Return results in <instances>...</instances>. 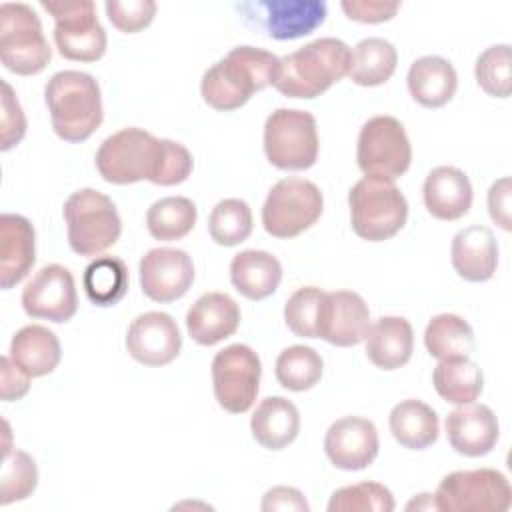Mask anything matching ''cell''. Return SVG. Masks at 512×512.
Wrapping results in <instances>:
<instances>
[{
	"mask_svg": "<svg viewBox=\"0 0 512 512\" xmlns=\"http://www.w3.org/2000/svg\"><path fill=\"white\" fill-rule=\"evenodd\" d=\"M0 150L6 152L22 142L26 134V116L12 90V86L2 80V118H0Z\"/></svg>",
	"mask_w": 512,
	"mask_h": 512,
	"instance_id": "7bdbcfd3",
	"label": "cell"
},
{
	"mask_svg": "<svg viewBox=\"0 0 512 512\" xmlns=\"http://www.w3.org/2000/svg\"><path fill=\"white\" fill-rule=\"evenodd\" d=\"M96 170L110 184L148 180L156 186L182 184L194 168L192 154L180 142L156 138L130 126L108 136L96 152Z\"/></svg>",
	"mask_w": 512,
	"mask_h": 512,
	"instance_id": "6da1fadb",
	"label": "cell"
},
{
	"mask_svg": "<svg viewBox=\"0 0 512 512\" xmlns=\"http://www.w3.org/2000/svg\"><path fill=\"white\" fill-rule=\"evenodd\" d=\"M260 508L264 512H274V510L308 512L310 510L304 494L298 488H292V486H274V488H270L264 494Z\"/></svg>",
	"mask_w": 512,
	"mask_h": 512,
	"instance_id": "bcb514c9",
	"label": "cell"
},
{
	"mask_svg": "<svg viewBox=\"0 0 512 512\" xmlns=\"http://www.w3.org/2000/svg\"><path fill=\"white\" fill-rule=\"evenodd\" d=\"M82 286L94 306H114L128 290V268L118 256H96L84 270Z\"/></svg>",
	"mask_w": 512,
	"mask_h": 512,
	"instance_id": "d6a6232c",
	"label": "cell"
},
{
	"mask_svg": "<svg viewBox=\"0 0 512 512\" xmlns=\"http://www.w3.org/2000/svg\"><path fill=\"white\" fill-rule=\"evenodd\" d=\"M370 328V310L364 298L352 290L326 292L322 316L318 324V338L332 346L348 348L366 338Z\"/></svg>",
	"mask_w": 512,
	"mask_h": 512,
	"instance_id": "ac0fdd59",
	"label": "cell"
},
{
	"mask_svg": "<svg viewBox=\"0 0 512 512\" xmlns=\"http://www.w3.org/2000/svg\"><path fill=\"white\" fill-rule=\"evenodd\" d=\"M350 224L356 236L384 242L396 236L408 218V202L392 180L364 176L348 192Z\"/></svg>",
	"mask_w": 512,
	"mask_h": 512,
	"instance_id": "5b68a950",
	"label": "cell"
},
{
	"mask_svg": "<svg viewBox=\"0 0 512 512\" xmlns=\"http://www.w3.org/2000/svg\"><path fill=\"white\" fill-rule=\"evenodd\" d=\"M394 496L378 482H358L332 492L328 512H392Z\"/></svg>",
	"mask_w": 512,
	"mask_h": 512,
	"instance_id": "f35d334b",
	"label": "cell"
},
{
	"mask_svg": "<svg viewBox=\"0 0 512 512\" xmlns=\"http://www.w3.org/2000/svg\"><path fill=\"white\" fill-rule=\"evenodd\" d=\"M208 234L218 246H238L252 234V210L240 198L220 200L208 218Z\"/></svg>",
	"mask_w": 512,
	"mask_h": 512,
	"instance_id": "8d00e7d4",
	"label": "cell"
},
{
	"mask_svg": "<svg viewBox=\"0 0 512 512\" xmlns=\"http://www.w3.org/2000/svg\"><path fill=\"white\" fill-rule=\"evenodd\" d=\"M276 380L282 388L292 392H304L314 388L324 372L322 356L304 344L284 348L276 358Z\"/></svg>",
	"mask_w": 512,
	"mask_h": 512,
	"instance_id": "d590c367",
	"label": "cell"
},
{
	"mask_svg": "<svg viewBox=\"0 0 512 512\" xmlns=\"http://www.w3.org/2000/svg\"><path fill=\"white\" fill-rule=\"evenodd\" d=\"M422 198L426 210L444 222L460 220L472 206V184L456 166H436L428 172Z\"/></svg>",
	"mask_w": 512,
	"mask_h": 512,
	"instance_id": "7402d4cb",
	"label": "cell"
},
{
	"mask_svg": "<svg viewBox=\"0 0 512 512\" xmlns=\"http://www.w3.org/2000/svg\"><path fill=\"white\" fill-rule=\"evenodd\" d=\"M450 260L456 274L468 282H486L498 268V244L490 228L466 226L452 238Z\"/></svg>",
	"mask_w": 512,
	"mask_h": 512,
	"instance_id": "603a6c76",
	"label": "cell"
},
{
	"mask_svg": "<svg viewBox=\"0 0 512 512\" xmlns=\"http://www.w3.org/2000/svg\"><path fill=\"white\" fill-rule=\"evenodd\" d=\"M390 432L408 450H424L438 440V414L422 400L408 398L390 410Z\"/></svg>",
	"mask_w": 512,
	"mask_h": 512,
	"instance_id": "f546056e",
	"label": "cell"
},
{
	"mask_svg": "<svg viewBox=\"0 0 512 512\" xmlns=\"http://www.w3.org/2000/svg\"><path fill=\"white\" fill-rule=\"evenodd\" d=\"M44 100L52 128L64 142H84L102 124L100 84L88 72H56L44 88Z\"/></svg>",
	"mask_w": 512,
	"mask_h": 512,
	"instance_id": "277c9868",
	"label": "cell"
},
{
	"mask_svg": "<svg viewBox=\"0 0 512 512\" xmlns=\"http://www.w3.org/2000/svg\"><path fill=\"white\" fill-rule=\"evenodd\" d=\"M22 308L30 318L64 324L78 310L74 276L60 264L42 266L22 290Z\"/></svg>",
	"mask_w": 512,
	"mask_h": 512,
	"instance_id": "5bb4252c",
	"label": "cell"
},
{
	"mask_svg": "<svg viewBox=\"0 0 512 512\" xmlns=\"http://www.w3.org/2000/svg\"><path fill=\"white\" fill-rule=\"evenodd\" d=\"M432 384L442 400L462 406L474 402L482 394L484 374L468 356L446 358L434 368Z\"/></svg>",
	"mask_w": 512,
	"mask_h": 512,
	"instance_id": "4dcf8cb0",
	"label": "cell"
},
{
	"mask_svg": "<svg viewBox=\"0 0 512 512\" xmlns=\"http://www.w3.org/2000/svg\"><path fill=\"white\" fill-rule=\"evenodd\" d=\"M278 64L280 58L264 48L236 46L204 72L200 94L214 110H236L274 82Z\"/></svg>",
	"mask_w": 512,
	"mask_h": 512,
	"instance_id": "7a4b0ae2",
	"label": "cell"
},
{
	"mask_svg": "<svg viewBox=\"0 0 512 512\" xmlns=\"http://www.w3.org/2000/svg\"><path fill=\"white\" fill-rule=\"evenodd\" d=\"M196 204L186 196L156 200L146 212V228L160 242H174L188 236L196 224Z\"/></svg>",
	"mask_w": 512,
	"mask_h": 512,
	"instance_id": "836d02e7",
	"label": "cell"
},
{
	"mask_svg": "<svg viewBox=\"0 0 512 512\" xmlns=\"http://www.w3.org/2000/svg\"><path fill=\"white\" fill-rule=\"evenodd\" d=\"M432 496L444 512H504L512 502L508 478L494 468L450 472Z\"/></svg>",
	"mask_w": 512,
	"mask_h": 512,
	"instance_id": "30bf717a",
	"label": "cell"
},
{
	"mask_svg": "<svg viewBox=\"0 0 512 512\" xmlns=\"http://www.w3.org/2000/svg\"><path fill=\"white\" fill-rule=\"evenodd\" d=\"M424 346L438 360L470 356L476 346L474 330L458 314H438L426 324Z\"/></svg>",
	"mask_w": 512,
	"mask_h": 512,
	"instance_id": "e575fe53",
	"label": "cell"
},
{
	"mask_svg": "<svg viewBox=\"0 0 512 512\" xmlns=\"http://www.w3.org/2000/svg\"><path fill=\"white\" fill-rule=\"evenodd\" d=\"M366 356L380 370H396L408 364L414 350L412 324L402 316H382L366 332Z\"/></svg>",
	"mask_w": 512,
	"mask_h": 512,
	"instance_id": "d4e9b609",
	"label": "cell"
},
{
	"mask_svg": "<svg viewBox=\"0 0 512 512\" xmlns=\"http://www.w3.org/2000/svg\"><path fill=\"white\" fill-rule=\"evenodd\" d=\"M38 486V468L34 458L18 448H4L2 476H0V504L8 506L12 502L28 498Z\"/></svg>",
	"mask_w": 512,
	"mask_h": 512,
	"instance_id": "74e56055",
	"label": "cell"
},
{
	"mask_svg": "<svg viewBox=\"0 0 512 512\" xmlns=\"http://www.w3.org/2000/svg\"><path fill=\"white\" fill-rule=\"evenodd\" d=\"M396 64L398 52L388 40L364 38L352 50L348 78L358 86H380L392 78Z\"/></svg>",
	"mask_w": 512,
	"mask_h": 512,
	"instance_id": "1f68e13d",
	"label": "cell"
},
{
	"mask_svg": "<svg viewBox=\"0 0 512 512\" xmlns=\"http://www.w3.org/2000/svg\"><path fill=\"white\" fill-rule=\"evenodd\" d=\"M446 436L450 446L468 458H480L492 452L500 436L496 414L486 404H462L446 416Z\"/></svg>",
	"mask_w": 512,
	"mask_h": 512,
	"instance_id": "d6986e66",
	"label": "cell"
},
{
	"mask_svg": "<svg viewBox=\"0 0 512 512\" xmlns=\"http://www.w3.org/2000/svg\"><path fill=\"white\" fill-rule=\"evenodd\" d=\"M140 288L146 298L168 304L182 298L194 282L192 258L180 248H152L138 264Z\"/></svg>",
	"mask_w": 512,
	"mask_h": 512,
	"instance_id": "9a60e30c",
	"label": "cell"
},
{
	"mask_svg": "<svg viewBox=\"0 0 512 512\" xmlns=\"http://www.w3.org/2000/svg\"><path fill=\"white\" fill-rule=\"evenodd\" d=\"M262 364L246 344H230L212 358V388L218 406L230 414L252 408L260 388Z\"/></svg>",
	"mask_w": 512,
	"mask_h": 512,
	"instance_id": "4fadbf2b",
	"label": "cell"
},
{
	"mask_svg": "<svg viewBox=\"0 0 512 512\" xmlns=\"http://www.w3.org/2000/svg\"><path fill=\"white\" fill-rule=\"evenodd\" d=\"M182 348L176 320L166 312H144L136 316L126 332L128 354L144 366H166Z\"/></svg>",
	"mask_w": 512,
	"mask_h": 512,
	"instance_id": "2e32d148",
	"label": "cell"
},
{
	"mask_svg": "<svg viewBox=\"0 0 512 512\" xmlns=\"http://www.w3.org/2000/svg\"><path fill=\"white\" fill-rule=\"evenodd\" d=\"M316 118L298 108H278L264 124V154L280 170H308L318 158Z\"/></svg>",
	"mask_w": 512,
	"mask_h": 512,
	"instance_id": "9c48e42d",
	"label": "cell"
},
{
	"mask_svg": "<svg viewBox=\"0 0 512 512\" xmlns=\"http://www.w3.org/2000/svg\"><path fill=\"white\" fill-rule=\"evenodd\" d=\"M324 210L320 188L306 178L278 180L262 206V226L274 238H296L312 228Z\"/></svg>",
	"mask_w": 512,
	"mask_h": 512,
	"instance_id": "ba28073f",
	"label": "cell"
},
{
	"mask_svg": "<svg viewBox=\"0 0 512 512\" xmlns=\"http://www.w3.org/2000/svg\"><path fill=\"white\" fill-rule=\"evenodd\" d=\"M410 96L424 108L448 104L458 88L454 66L442 56H422L414 60L406 76Z\"/></svg>",
	"mask_w": 512,
	"mask_h": 512,
	"instance_id": "484cf974",
	"label": "cell"
},
{
	"mask_svg": "<svg viewBox=\"0 0 512 512\" xmlns=\"http://www.w3.org/2000/svg\"><path fill=\"white\" fill-rule=\"evenodd\" d=\"M0 372H2V400L4 402H14V400H20L28 394L30 390V376L18 366L12 362L10 356H2L0 360Z\"/></svg>",
	"mask_w": 512,
	"mask_h": 512,
	"instance_id": "f6af8a7d",
	"label": "cell"
},
{
	"mask_svg": "<svg viewBox=\"0 0 512 512\" xmlns=\"http://www.w3.org/2000/svg\"><path fill=\"white\" fill-rule=\"evenodd\" d=\"M40 6L54 18V42L66 60L96 62L106 52V32L90 0H42Z\"/></svg>",
	"mask_w": 512,
	"mask_h": 512,
	"instance_id": "8fae6325",
	"label": "cell"
},
{
	"mask_svg": "<svg viewBox=\"0 0 512 512\" xmlns=\"http://www.w3.org/2000/svg\"><path fill=\"white\" fill-rule=\"evenodd\" d=\"M240 326V308L224 292L202 294L186 312V330L200 346H214L230 338Z\"/></svg>",
	"mask_w": 512,
	"mask_h": 512,
	"instance_id": "ffe728a7",
	"label": "cell"
},
{
	"mask_svg": "<svg viewBox=\"0 0 512 512\" xmlns=\"http://www.w3.org/2000/svg\"><path fill=\"white\" fill-rule=\"evenodd\" d=\"M350 56L340 38H318L280 58L272 86L286 98L312 100L348 76Z\"/></svg>",
	"mask_w": 512,
	"mask_h": 512,
	"instance_id": "3957f363",
	"label": "cell"
},
{
	"mask_svg": "<svg viewBox=\"0 0 512 512\" xmlns=\"http://www.w3.org/2000/svg\"><path fill=\"white\" fill-rule=\"evenodd\" d=\"M68 244L80 256H100L114 246L122 234V220L114 202L94 190L80 188L64 202Z\"/></svg>",
	"mask_w": 512,
	"mask_h": 512,
	"instance_id": "8992f818",
	"label": "cell"
},
{
	"mask_svg": "<svg viewBox=\"0 0 512 512\" xmlns=\"http://www.w3.org/2000/svg\"><path fill=\"white\" fill-rule=\"evenodd\" d=\"M326 292L316 286L298 288L284 304L286 326L300 338H318Z\"/></svg>",
	"mask_w": 512,
	"mask_h": 512,
	"instance_id": "60d3db41",
	"label": "cell"
},
{
	"mask_svg": "<svg viewBox=\"0 0 512 512\" xmlns=\"http://www.w3.org/2000/svg\"><path fill=\"white\" fill-rule=\"evenodd\" d=\"M264 26L274 40H296L312 34L326 20V2L320 0H262Z\"/></svg>",
	"mask_w": 512,
	"mask_h": 512,
	"instance_id": "cb8c5ba5",
	"label": "cell"
},
{
	"mask_svg": "<svg viewBox=\"0 0 512 512\" xmlns=\"http://www.w3.org/2000/svg\"><path fill=\"white\" fill-rule=\"evenodd\" d=\"M36 262V232L20 214L0 216V286L10 290L32 270Z\"/></svg>",
	"mask_w": 512,
	"mask_h": 512,
	"instance_id": "44dd1931",
	"label": "cell"
},
{
	"mask_svg": "<svg viewBox=\"0 0 512 512\" xmlns=\"http://www.w3.org/2000/svg\"><path fill=\"white\" fill-rule=\"evenodd\" d=\"M356 160L364 176L396 180L412 162V146L400 120L394 116H374L360 128Z\"/></svg>",
	"mask_w": 512,
	"mask_h": 512,
	"instance_id": "7c38bea8",
	"label": "cell"
},
{
	"mask_svg": "<svg viewBox=\"0 0 512 512\" xmlns=\"http://www.w3.org/2000/svg\"><path fill=\"white\" fill-rule=\"evenodd\" d=\"M510 178L504 176L500 180H496L490 190H488V214L490 218L502 228V230H510Z\"/></svg>",
	"mask_w": 512,
	"mask_h": 512,
	"instance_id": "7dc6e473",
	"label": "cell"
},
{
	"mask_svg": "<svg viewBox=\"0 0 512 512\" xmlns=\"http://www.w3.org/2000/svg\"><path fill=\"white\" fill-rule=\"evenodd\" d=\"M104 8L116 30L136 34L152 24L158 6L152 0H108Z\"/></svg>",
	"mask_w": 512,
	"mask_h": 512,
	"instance_id": "b9f144b4",
	"label": "cell"
},
{
	"mask_svg": "<svg viewBox=\"0 0 512 512\" xmlns=\"http://www.w3.org/2000/svg\"><path fill=\"white\" fill-rule=\"evenodd\" d=\"M478 86L492 98H508L512 90V64L510 46L496 44L486 48L474 64Z\"/></svg>",
	"mask_w": 512,
	"mask_h": 512,
	"instance_id": "ab89813d",
	"label": "cell"
},
{
	"mask_svg": "<svg viewBox=\"0 0 512 512\" xmlns=\"http://www.w3.org/2000/svg\"><path fill=\"white\" fill-rule=\"evenodd\" d=\"M8 356L30 378H40L54 372V368L60 364L62 348L52 330L40 324H28L12 336Z\"/></svg>",
	"mask_w": 512,
	"mask_h": 512,
	"instance_id": "f1b7e54d",
	"label": "cell"
},
{
	"mask_svg": "<svg viewBox=\"0 0 512 512\" xmlns=\"http://www.w3.org/2000/svg\"><path fill=\"white\" fill-rule=\"evenodd\" d=\"M344 14L354 20V22H362V24H380V22H388L396 16V12L400 10V2H356V0H344L342 4Z\"/></svg>",
	"mask_w": 512,
	"mask_h": 512,
	"instance_id": "ee69618b",
	"label": "cell"
},
{
	"mask_svg": "<svg viewBox=\"0 0 512 512\" xmlns=\"http://www.w3.org/2000/svg\"><path fill=\"white\" fill-rule=\"evenodd\" d=\"M52 58L38 14L22 2L0 6V60L18 76L40 74Z\"/></svg>",
	"mask_w": 512,
	"mask_h": 512,
	"instance_id": "52a82bcc",
	"label": "cell"
},
{
	"mask_svg": "<svg viewBox=\"0 0 512 512\" xmlns=\"http://www.w3.org/2000/svg\"><path fill=\"white\" fill-rule=\"evenodd\" d=\"M282 280L280 260L266 250H242L230 262V282L248 300L272 296Z\"/></svg>",
	"mask_w": 512,
	"mask_h": 512,
	"instance_id": "4316f807",
	"label": "cell"
},
{
	"mask_svg": "<svg viewBox=\"0 0 512 512\" xmlns=\"http://www.w3.org/2000/svg\"><path fill=\"white\" fill-rule=\"evenodd\" d=\"M380 440L372 420L360 416H344L330 424L324 436V452L328 460L346 472L368 468L378 456Z\"/></svg>",
	"mask_w": 512,
	"mask_h": 512,
	"instance_id": "e0dca14e",
	"label": "cell"
},
{
	"mask_svg": "<svg viewBox=\"0 0 512 512\" xmlns=\"http://www.w3.org/2000/svg\"><path fill=\"white\" fill-rule=\"evenodd\" d=\"M436 510V504H434V496L432 494H418V498H414L412 502H408V506H406V510Z\"/></svg>",
	"mask_w": 512,
	"mask_h": 512,
	"instance_id": "c3c4849f",
	"label": "cell"
},
{
	"mask_svg": "<svg viewBox=\"0 0 512 512\" xmlns=\"http://www.w3.org/2000/svg\"><path fill=\"white\" fill-rule=\"evenodd\" d=\"M250 432L262 448L282 450L300 432L298 408L284 396H268L256 406L250 418Z\"/></svg>",
	"mask_w": 512,
	"mask_h": 512,
	"instance_id": "83f0119b",
	"label": "cell"
}]
</instances>
